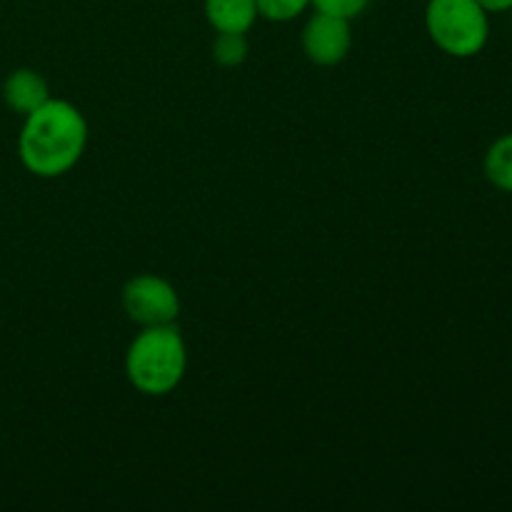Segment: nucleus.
Listing matches in <instances>:
<instances>
[{
    "label": "nucleus",
    "mask_w": 512,
    "mask_h": 512,
    "mask_svg": "<svg viewBox=\"0 0 512 512\" xmlns=\"http://www.w3.org/2000/svg\"><path fill=\"white\" fill-rule=\"evenodd\" d=\"M50 98V88L43 75L33 68H18L5 78L3 100L13 113L28 115Z\"/></svg>",
    "instance_id": "nucleus-6"
},
{
    "label": "nucleus",
    "mask_w": 512,
    "mask_h": 512,
    "mask_svg": "<svg viewBox=\"0 0 512 512\" xmlns=\"http://www.w3.org/2000/svg\"><path fill=\"white\" fill-rule=\"evenodd\" d=\"M88 145V120L78 105L48 98L25 115L18 135V158L35 178H60L80 163Z\"/></svg>",
    "instance_id": "nucleus-1"
},
{
    "label": "nucleus",
    "mask_w": 512,
    "mask_h": 512,
    "mask_svg": "<svg viewBox=\"0 0 512 512\" xmlns=\"http://www.w3.org/2000/svg\"><path fill=\"white\" fill-rule=\"evenodd\" d=\"M203 10L215 33H248L260 18L255 0H205Z\"/></svg>",
    "instance_id": "nucleus-7"
},
{
    "label": "nucleus",
    "mask_w": 512,
    "mask_h": 512,
    "mask_svg": "<svg viewBox=\"0 0 512 512\" xmlns=\"http://www.w3.org/2000/svg\"><path fill=\"white\" fill-rule=\"evenodd\" d=\"M488 15L478 0H428L425 30L450 58H475L488 45Z\"/></svg>",
    "instance_id": "nucleus-3"
},
{
    "label": "nucleus",
    "mask_w": 512,
    "mask_h": 512,
    "mask_svg": "<svg viewBox=\"0 0 512 512\" xmlns=\"http://www.w3.org/2000/svg\"><path fill=\"white\" fill-rule=\"evenodd\" d=\"M248 38L245 33H218L213 40V58L223 68H238L248 58Z\"/></svg>",
    "instance_id": "nucleus-9"
},
{
    "label": "nucleus",
    "mask_w": 512,
    "mask_h": 512,
    "mask_svg": "<svg viewBox=\"0 0 512 512\" xmlns=\"http://www.w3.org/2000/svg\"><path fill=\"white\" fill-rule=\"evenodd\" d=\"M300 40H303V53L310 63L330 68L348 58L353 48V30H350V20L315 10L305 23Z\"/></svg>",
    "instance_id": "nucleus-5"
},
{
    "label": "nucleus",
    "mask_w": 512,
    "mask_h": 512,
    "mask_svg": "<svg viewBox=\"0 0 512 512\" xmlns=\"http://www.w3.org/2000/svg\"><path fill=\"white\" fill-rule=\"evenodd\" d=\"M483 173L493 188L512 195V133L495 140L483 160Z\"/></svg>",
    "instance_id": "nucleus-8"
},
{
    "label": "nucleus",
    "mask_w": 512,
    "mask_h": 512,
    "mask_svg": "<svg viewBox=\"0 0 512 512\" xmlns=\"http://www.w3.org/2000/svg\"><path fill=\"white\" fill-rule=\"evenodd\" d=\"M188 348L178 325H150L133 338L125 353V378L148 398L170 395L185 378Z\"/></svg>",
    "instance_id": "nucleus-2"
},
{
    "label": "nucleus",
    "mask_w": 512,
    "mask_h": 512,
    "mask_svg": "<svg viewBox=\"0 0 512 512\" xmlns=\"http://www.w3.org/2000/svg\"><path fill=\"white\" fill-rule=\"evenodd\" d=\"M488 13H505V10H512V0H478Z\"/></svg>",
    "instance_id": "nucleus-12"
},
{
    "label": "nucleus",
    "mask_w": 512,
    "mask_h": 512,
    "mask_svg": "<svg viewBox=\"0 0 512 512\" xmlns=\"http://www.w3.org/2000/svg\"><path fill=\"white\" fill-rule=\"evenodd\" d=\"M260 18L270 23H290L310 8V0H255Z\"/></svg>",
    "instance_id": "nucleus-10"
},
{
    "label": "nucleus",
    "mask_w": 512,
    "mask_h": 512,
    "mask_svg": "<svg viewBox=\"0 0 512 512\" xmlns=\"http://www.w3.org/2000/svg\"><path fill=\"white\" fill-rule=\"evenodd\" d=\"M310 5H313L315 10H320V13L353 20L368 10L370 0H310Z\"/></svg>",
    "instance_id": "nucleus-11"
},
{
    "label": "nucleus",
    "mask_w": 512,
    "mask_h": 512,
    "mask_svg": "<svg viewBox=\"0 0 512 512\" xmlns=\"http://www.w3.org/2000/svg\"><path fill=\"white\" fill-rule=\"evenodd\" d=\"M123 310L128 320L140 328L150 325H170L180 315V295L165 278L153 273H143L130 278L123 285Z\"/></svg>",
    "instance_id": "nucleus-4"
}]
</instances>
